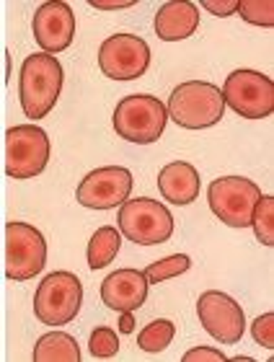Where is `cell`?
<instances>
[{
  "label": "cell",
  "mask_w": 274,
  "mask_h": 362,
  "mask_svg": "<svg viewBox=\"0 0 274 362\" xmlns=\"http://www.w3.org/2000/svg\"><path fill=\"white\" fill-rule=\"evenodd\" d=\"M62 83H65V73L54 54H29L21 65V81H18V98H21L23 114L29 119L47 117L60 98Z\"/></svg>",
  "instance_id": "obj_1"
},
{
  "label": "cell",
  "mask_w": 274,
  "mask_h": 362,
  "mask_svg": "<svg viewBox=\"0 0 274 362\" xmlns=\"http://www.w3.org/2000/svg\"><path fill=\"white\" fill-rule=\"evenodd\" d=\"M168 117L184 129L213 127L225 114L222 90L207 81H186L179 83L168 96Z\"/></svg>",
  "instance_id": "obj_2"
},
{
  "label": "cell",
  "mask_w": 274,
  "mask_h": 362,
  "mask_svg": "<svg viewBox=\"0 0 274 362\" xmlns=\"http://www.w3.org/2000/svg\"><path fill=\"white\" fill-rule=\"evenodd\" d=\"M114 129L122 140H130L137 145L155 143L168 122L166 104L148 93H135V96L122 98L114 109Z\"/></svg>",
  "instance_id": "obj_3"
},
{
  "label": "cell",
  "mask_w": 274,
  "mask_h": 362,
  "mask_svg": "<svg viewBox=\"0 0 274 362\" xmlns=\"http://www.w3.org/2000/svg\"><path fill=\"white\" fill-rule=\"evenodd\" d=\"M83 285L73 272H52L42 279L34 295V316L47 326H65L78 316Z\"/></svg>",
  "instance_id": "obj_4"
},
{
  "label": "cell",
  "mask_w": 274,
  "mask_h": 362,
  "mask_svg": "<svg viewBox=\"0 0 274 362\" xmlns=\"http://www.w3.org/2000/svg\"><path fill=\"white\" fill-rule=\"evenodd\" d=\"M119 230L132 243L140 246H160L174 235V218L166 204L150 197L127 199L119 210Z\"/></svg>",
  "instance_id": "obj_5"
},
{
  "label": "cell",
  "mask_w": 274,
  "mask_h": 362,
  "mask_svg": "<svg viewBox=\"0 0 274 362\" xmlns=\"http://www.w3.org/2000/svg\"><path fill=\"white\" fill-rule=\"evenodd\" d=\"M49 163V137L37 124H16L6 132V174L11 179H34Z\"/></svg>",
  "instance_id": "obj_6"
},
{
  "label": "cell",
  "mask_w": 274,
  "mask_h": 362,
  "mask_svg": "<svg viewBox=\"0 0 274 362\" xmlns=\"http://www.w3.org/2000/svg\"><path fill=\"white\" fill-rule=\"evenodd\" d=\"M222 98L244 119H264L274 112V83L259 70H233L225 78Z\"/></svg>",
  "instance_id": "obj_7"
},
{
  "label": "cell",
  "mask_w": 274,
  "mask_h": 362,
  "mask_svg": "<svg viewBox=\"0 0 274 362\" xmlns=\"http://www.w3.org/2000/svg\"><path fill=\"white\" fill-rule=\"evenodd\" d=\"M47 264V241L29 223H6V277L13 282L31 279Z\"/></svg>",
  "instance_id": "obj_8"
},
{
  "label": "cell",
  "mask_w": 274,
  "mask_h": 362,
  "mask_svg": "<svg viewBox=\"0 0 274 362\" xmlns=\"http://www.w3.org/2000/svg\"><path fill=\"white\" fill-rule=\"evenodd\" d=\"M259 197V187L244 176H222V179L213 181L207 189L210 210L220 218V223L230 228L251 226V215Z\"/></svg>",
  "instance_id": "obj_9"
},
{
  "label": "cell",
  "mask_w": 274,
  "mask_h": 362,
  "mask_svg": "<svg viewBox=\"0 0 274 362\" xmlns=\"http://www.w3.org/2000/svg\"><path fill=\"white\" fill-rule=\"evenodd\" d=\"M150 65V47L135 34H114L99 47V68L112 81L143 78Z\"/></svg>",
  "instance_id": "obj_10"
},
{
  "label": "cell",
  "mask_w": 274,
  "mask_h": 362,
  "mask_svg": "<svg viewBox=\"0 0 274 362\" xmlns=\"http://www.w3.org/2000/svg\"><path fill=\"white\" fill-rule=\"evenodd\" d=\"M197 316L205 332L220 344H238L246 332V316L241 305L220 290H207L199 295Z\"/></svg>",
  "instance_id": "obj_11"
},
{
  "label": "cell",
  "mask_w": 274,
  "mask_h": 362,
  "mask_svg": "<svg viewBox=\"0 0 274 362\" xmlns=\"http://www.w3.org/2000/svg\"><path fill=\"white\" fill-rule=\"evenodd\" d=\"M132 192V174L124 166H104L85 174L76 189V199L88 210H112L124 204Z\"/></svg>",
  "instance_id": "obj_12"
},
{
  "label": "cell",
  "mask_w": 274,
  "mask_h": 362,
  "mask_svg": "<svg viewBox=\"0 0 274 362\" xmlns=\"http://www.w3.org/2000/svg\"><path fill=\"white\" fill-rule=\"evenodd\" d=\"M31 29H34V39L37 45L49 54H57L62 49H68L73 45V37H76V16H73V8L62 0H49V3H42L34 13V21H31Z\"/></svg>",
  "instance_id": "obj_13"
},
{
  "label": "cell",
  "mask_w": 274,
  "mask_h": 362,
  "mask_svg": "<svg viewBox=\"0 0 274 362\" xmlns=\"http://www.w3.org/2000/svg\"><path fill=\"white\" fill-rule=\"evenodd\" d=\"M150 279L140 269H117L101 282V300L112 310H137L148 298Z\"/></svg>",
  "instance_id": "obj_14"
},
{
  "label": "cell",
  "mask_w": 274,
  "mask_h": 362,
  "mask_svg": "<svg viewBox=\"0 0 274 362\" xmlns=\"http://www.w3.org/2000/svg\"><path fill=\"white\" fill-rule=\"evenodd\" d=\"M199 26V8L189 0H171L155 13V34L163 42L189 39Z\"/></svg>",
  "instance_id": "obj_15"
},
{
  "label": "cell",
  "mask_w": 274,
  "mask_h": 362,
  "mask_svg": "<svg viewBox=\"0 0 274 362\" xmlns=\"http://www.w3.org/2000/svg\"><path fill=\"white\" fill-rule=\"evenodd\" d=\"M158 189L166 202L191 204L199 197V171L186 160H174L160 168Z\"/></svg>",
  "instance_id": "obj_16"
},
{
  "label": "cell",
  "mask_w": 274,
  "mask_h": 362,
  "mask_svg": "<svg viewBox=\"0 0 274 362\" xmlns=\"http://www.w3.org/2000/svg\"><path fill=\"white\" fill-rule=\"evenodd\" d=\"M81 349H78L76 337L65 332H49L37 341L34 347V362H78Z\"/></svg>",
  "instance_id": "obj_17"
},
{
  "label": "cell",
  "mask_w": 274,
  "mask_h": 362,
  "mask_svg": "<svg viewBox=\"0 0 274 362\" xmlns=\"http://www.w3.org/2000/svg\"><path fill=\"white\" fill-rule=\"evenodd\" d=\"M122 249V235L114 226H104L99 228L96 233L91 235V243H88V251H85V259H88V267L91 269H104L107 264H112Z\"/></svg>",
  "instance_id": "obj_18"
},
{
  "label": "cell",
  "mask_w": 274,
  "mask_h": 362,
  "mask_svg": "<svg viewBox=\"0 0 274 362\" xmlns=\"http://www.w3.org/2000/svg\"><path fill=\"white\" fill-rule=\"evenodd\" d=\"M174 334H176V326L171 324L168 318H158V321H150V324L140 332L137 344H140V349L155 355V352H163V349L174 341Z\"/></svg>",
  "instance_id": "obj_19"
},
{
  "label": "cell",
  "mask_w": 274,
  "mask_h": 362,
  "mask_svg": "<svg viewBox=\"0 0 274 362\" xmlns=\"http://www.w3.org/2000/svg\"><path fill=\"white\" fill-rule=\"evenodd\" d=\"M251 228L256 241L264 246H274V197L261 194L251 215Z\"/></svg>",
  "instance_id": "obj_20"
},
{
  "label": "cell",
  "mask_w": 274,
  "mask_h": 362,
  "mask_svg": "<svg viewBox=\"0 0 274 362\" xmlns=\"http://www.w3.org/2000/svg\"><path fill=\"white\" fill-rule=\"evenodd\" d=\"M189 267H191V259L186 257V254H174V257H166V259H160V262L148 264L145 274H148V279H150L153 285H160V282H166V279L179 277L184 272H189Z\"/></svg>",
  "instance_id": "obj_21"
},
{
  "label": "cell",
  "mask_w": 274,
  "mask_h": 362,
  "mask_svg": "<svg viewBox=\"0 0 274 362\" xmlns=\"http://www.w3.org/2000/svg\"><path fill=\"white\" fill-rule=\"evenodd\" d=\"M238 13L254 26H274V0H238Z\"/></svg>",
  "instance_id": "obj_22"
},
{
  "label": "cell",
  "mask_w": 274,
  "mask_h": 362,
  "mask_svg": "<svg viewBox=\"0 0 274 362\" xmlns=\"http://www.w3.org/2000/svg\"><path fill=\"white\" fill-rule=\"evenodd\" d=\"M88 349H91L93 357H114L119 352V339H117V332L109 329V326H99L96 332L91 334V341H88Z\"/></svg>",
  "instance_id": "obj_23"
},
{
  "label": "cell",
  "mask_w": 274,
  "mask_h": 362,
  "mask_svg": "<svg viewBox=\"0 0 274 362\" xmlns=\"http://www.w3.org/2000/svg\"><path fill=\"white\" fill-rule=\"evenodd\" d=\"M251 334L254 339H256V344L274 349V313H264V316L256 318L251 326Z\"/></svg>",
  "instance_id": "obj_24"
},
{
  "label": "cell",
  "mask_w": 274,
  "mask_h": 362,
  "mask_svg": "<svg viewBox=\"0 0 274 362\" xmlns=\"http://www.w3.org/2000/svg\"><path fill=\"white\" fill-rule=\"evenodd\" d=\"M225 362V355L213 347H194L184 355V362Z\"/></svg>",
  "instance_id": "obj_25"
},
{
  "label": "cell",
  "mask_w": 274,
  "mask_h": 362,
  "mask_svg": "<svg viewBox=\"0 0 274 362\" xmlns=\"http://www.w3.org/2000/svg\"><path fill=\"white\" fill-rule=\"evenodd\" d=\"M202 8L222 18V16L238 13V0H202Z\"/></svg>",
  "instance_id": "obj_26"
},
{
  "label": "cell",
  "mask_w": 274,
  "mask_h": 362,
  "mask_svg": "<svg viewBox=\"0 0 274 362\" xmlns=\"http://www.w3.org/2000/svg\"><path fill=\"white\" fill-rule=\"evenodd\" d=\"M91 6L96 11H122L135 6V0H91Z\"/></svg>",
  "instance_id": "obj_27"
},
{
  "label": "cell",
  "mask_w": 274,
  "mask_h": 362,
  "mask_svg": "<svg viewBox=\"0 0 274 362\" xmlns=\"http://www.w3.org/2000/svg\"><path fill=\"white\" fill-rule=\"evenodd\" d=\"M119 332L122 334L135 332V316H132V310H124L122 313V318H119Z\"/></svg>",
  "instance_id": "obj_28"
}]
</instances>
